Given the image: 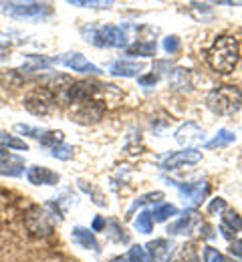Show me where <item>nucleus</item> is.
I'll use <instances>...</instances> for the list:
<instances>
[{"instance_id": "28", "label": "nucleus", "mask_w": 242, "mask_h": 262, "mask_svg": "<svg viewBox=\"0 0 242 262\" xmlns=\"http://www.w3.org/2000/svg\"><path fill=\"white\" fill-rule=\"evenodd\" d=\"M69 4L71 6H85V8H111V6H113L111 0H107V2H95V0H91V2H87V0H71Z\"/></svg>"}, {"instance_id": "22", "label": "nucleus", "mask_w": 242, "mask_h": 262, "mask_svg": "<svg viewBox=\"0 0 242 262\" xmlns=\"http://www.w3.org/2000/svg\"><path fill=\"white\" fill-rule=\"evenodd\" d=\"M178 214V208L172 206V204H164V206H160V208H156L153 210V214H151V218L156 220V222H166L168 218H172Z\"/></svg>"}, {"instance_id": "33", "label": "nucleus", "mask_w": 242, "mask_h": 262, "mask_svg": "<svg viewBox=\"0 0 242 262\" xmlns=\"http://www.w3.org/2000/svg\"><path fill=\"white\" fill-rule=\"evenodd\" d=\"M230 252H232L234 256L242 258V240H234V242L230 244Z\"/></svg>"}, {"instance_id": "18", "label": "nucleus", "mask_w": 242, "mask_h": 262, "mask_svg": "<svg viewBox=\"0 0 242 262\" xmlns=\"http://www.w3.org/2000/svg\"><path fill=\"white\" fill-rule=\"evenodd\" d=\"M111 262H153V260L149 258V254L145 252V248H143V246H134L127 254L117 256V258H113Z\"/></svg>"}, {"instance_id": "26", "label": "nucleus", "mask_w": 242, "mask_h": 262, "mask_svg": "<svg viewBox=\"0 0 242 262\" xmlns=\"http://www.w3.org/2000/svg\"><path fill=\"white\" fill-rule=\"evenodd\" d=\"M204 262H234L232 258H226L224 254H220L216 248L206 246L204 248Z\"/></svg>"}, {"instance_id": "10", "label": "nucleus", "mask_w": 242, "mask_h": 262, "mask_svg": "<svg viewBox=\"0 0 242 262\" xmlns=\"http://www.w3.org/2000/svg\"><path fill=\"white\" fill-rule=\"evenodd\" d=\"M65 65L73 69V71H79V73H89V75H97L101 73V69L93 63H89L81 53H67L63 59H61Z\"/></svg>"}, {"instance_id": "20", "label": "nucleus", "mask_w": 242, "mask_h": 262, "mask_svg": "<svg viewBox=\"0 0 242 262\" xmlns=\"http://www.w3.org/2000/svg\"><path fill=\"white\" fill-rule=\"evenodd\" d=\"M127 55H134V57H153L156 55V42H138L134 47L127 49Z\"/></svg>"}, {"instance_id": "5", "label": "nucleus", "mask_w": 242, "mask_h": 262, "mask_svg": "<svg viewBox=\"0 0 242 262\" xmlns=\"http://www.w3.org/2000/svg\"><path fill=\"white\" fill-rule=\"evenodd\" d=\"M25 224H27L29 232H31L33 236H38V238L51 236V232H53V218H51V214H49L45 208H40V206H33V208L27 212Z\"/></svg>"}, {"instance_id": "31", "label": "nucleus", "mask_w": 242, "mask_h": 262, "mask_svg": "<svg viewBox=\"0 0 242 262\" xmlns=\"http://www.w3.org/2000/svg\"><path fill=\"white\" fill-rule=\"evenodd\" d=\"M222 210H226V202H224L222 198L212 200V202H210V206H208V212H210V214H220Z\"/></svg>"}, {"instance_id": "13", "label": "nucleus", "mask_w": 242, "mask_h": 262, "mask_svg": "<svg viewBox=\"0 0 242 262\" xmlns=\"http://www.w3.org/2000/svg\"><path fill=\"white\" fill-rule=\"evenodd\" d=\"M145 248H147L145 252L149 254L151 260L166 262V260H170V256H172L173 244L170 240H153V242H149Z\"/></svg>"}, {"instance_id": "17", "label": "nucleus", "mask_w": 242, "mask_h": 262, "mask_svg": "<svg viewBox=\"0 0 242 262\" xmlns=\"http://www.w3.org/2000/svg\"><path fill=\"white\" fill-rule=\"evenodd\" d=\"M111 75L115 77H138V73L141 71V65L138 63H127V61H117L109 67Z\"/></svg>"}, {"instance_id": "12", "label": "nucleus", "mask_w": 242, "mask_h": 262, "mask_svg": "<svg viewBox=\"0 0 242 262\" xmlns=\"http://www.w3.org/2000/svg\"><path fill=\"white\" fill-rule=\"evenodd\" d=\"M175 139L180 145H192V143H200L204 141V131L200 129L196 123H186L175 131Z\"/></svg>"}, {"instance_id": "8", "label": "nucleus", "mask_w": 242, "mask_h": 262, "mask_svg": "<svg viewBox=\"0 0 242 262\" xmlns=\"http://www.w3.org/2000/svg\"><path fill=\"white\" fill-rule=\"evenodd\" d=\"M170 184H173L178 190H180V194L186 198V200H190L192 204H200L208 194V184L206 182H196V184H180V182H173L170 180Z\"/></svg>"}, {"instance_id": "14", "label": "nucleus", "mask_w": 242, "mask_h": 262, "mask_svg": "<svg viewBox=\"0 0 242 262\" xmlns=\"http://www.w3.org/2000/svg\"><path fill=\"white\" fill-rule=\"evenodd\" d=\"M198 222H200L198 212L190 210V212H186V214H184V218H180L175 224H172V226L168 228V232H170V234H190Z\"/></svg>"}, {"instance_id": "11", "label": "nucleus", "mask_w": 242, "mask_h": 262, "mask_svg": "<svg viewBox=\"0 0 242 262\" xmlns=\"http://www.w3.org/2000/svg\"><path fill=\"white\" fill-rule=\"evenodd\" d=\"M25 171V160L12 154H2L0 156V176L16 178Z\"/></svg>"}, {"instance_id": "29", "label": "nucleus", "mask_w": 242, "mask_h": 262, "mask_svg": "<svg viewBox=\"0 0 242 262\" xmlns=\"http://www.w3.org/2000/svg\"><path fill=\"white\" fill-rule=\"evenodd\" d=\"M164 49H166V53H178V49H180V38L172 34V36H166L164 38Z\"/></svg>"}, {"instance_id": "2", "label": "nucleus", "mask_w": 242, "mask_h": 262, "mask_svg": "<svg viewBox=\"0 0 242 262\" xmlns=\"http://www.w3.org/2000/svg\"><path fill=\"white\" fill-rule=\"evenodd\" d=\"M206 105L218 115H230L242 107V91L234 85H222L208 93Z\"/></svg>"}, {"instance_id": "3", "label": "nucleus", "mask_w": 242, "mask_h": 262, "mask_svg": "<svg viewBox=\"0 0 242 262\" xmlns=\"http://www.w3.org/2000/svg\"><path fill=\"white\" fill-rule=\"evenodd\" d=\"M25 107L33 115H49L57 109V95L47 87H38L25 97Z\"/></svg>"}, {"instance_id": "9", "label": "nucleus", "mask_w": 242, "mask_h": 262, "mask_svg": "<svg viewBox=\"0 0 242 262\" xmlns=\"http://www.w3.org/2000/svg\"><path fill=\"white\" fill-rule=\"evenodd\" d=\"M27 180L35 186H55L59 182V173H55L42 165H33L27 169Z\"/></svg>"}, {"instance_id": "30", "label": "nucleus", "mask_w": 242, "mask_h": 262, "mask_svg": "<svg viewBox=\"0 0 242 262\" xmlns=\"http://www.w3.org/2000/svg\"><path fill=\"white\" fill-rule=\"evenodd\" d=\"M164 198L162 192H151V194H145L143 198H139L138 202L134 204V208H138V206H143V204H153V202H160Z\"/></svg>"}, {"instance_id": "34", "label": "nucleus", "mask_w": 242, "mask_h": 262, "mask_svg": "<svg viewBox=\"0 0 242 262\" xmlns=\"http://www.w3.org/2000/svg\"><path fill=\"white\" fill-rule=\"evenodd\" d=\"M105 226L103 218H95V222H93V230H101Z\"/></svg>"}, {"instance_id": "23", "label": "nucleus", "mask_w": 242, "mask_h": 262, "mask_svg": "<svg viewBox=\"0 0 242 262\" xmlns=\"http://www.w3.org/2000/svg\"><path fill=\"white\" fill-rule=\"evenodd\" d=\"M136 228L138 232L141 234H149L151 230H153V218H151V212H141L138 216V220H136Z\"/></svg>"}, {"instance_id": "6", "label": "nucleus", "mask_w": 242, "mask_h": 262, "mask_svg": "<svg viewBox=\"0 0 242 262\" xmlns=\"http://www.w3.org/2000/svg\"><path fill=\"white\" fill-rule=\"evenodd\" d=\"M97 38H101L99 47H125L127 45V34L121 27H111V25L103 27L93 34V42H97Z\"/></svg>"}, {"instance_id": "15", "label": "nucleus", "mask_w": 242, "mask_h": 262, "mask_svg": "<svg viewBox=\"0 0 242 262\" xmlns=\"http://www.w3.org/2000/svg\"><path fill=\"white\" fill-rule=\"evenodd\" d=\"M220 232L224 238H232L236 232H242V218L236 212H226L222 216V224H220Z\"/></svg>"}, {"instance_id": "25", "label": "nucleus", "mask_w": 242, "mask_h": 262, "mask_svg": "<svg viewBox=\"0 0 242 262\" xmlns=\"http://www.w3.org/2000/svg\"><path fill=\"white\" fill-rule=\"evenodd\" d=\"M53 61L51 59H42V57H29V63L23 67V71H27V73H33V71H40V69H47V67L51 65Z\"/></svg>"}, {"instance_id": "36", "label": "nucleus", "mask_w": 242, "mask_h": 262, "mask_svg": "<svg viewBox=\"0 0 242 262\" xmlns=\"http://www.w3.org/2000/svg\"><path fill=\"white\" fill-rule=\"evenodd\" d=\"M0 55H4V53H2V51H0Z\"/></svg>"}, {"instance_id": "16", "label": "nucleus", "mask_w": 242, "mask_h": 262, "mask_svg": "<svg viewBox=\"0 0 242 262\" xmlns=\"http://www.w3.org/2000/svg\"><path fill=\"white\" fill-rule=\"evenodd\" d=\"M73 240H75V244H79L81 248H87V250H99V242L95 240V236H93L91 230L77 226V228L73 230Z\"/></svg>"}, {"instance_id": "19", "label": "nucleus", "mask_w": 242, "mask_h": 262, "mask_svg": "<svg viewBox=\"0 0 242 262\" xmlns=\"http://www.w3.org/2000/svg\"><path fill=\"white\" fill-rule=\"evenodd\" d=\"M234 139H236L234 131L220 129L218 133H216V137H214V139H210V141H208L206 147H210V149H216V147H226V145H230Z\"/></svg>"}, {"instance_id": "7", "label": "nucleus", "mask_w": 242, "mask_h": 262, "mask_svg": "<svg viewBox=\"0 0 242 262\" xmlns=\"http://www.w3.org/2000/svg\"><path fill=\"white\" fill-rule=\"evenodd\" d=\"M200 160H202V154H200L198 149H184V151L172 154V156L162 164V167H164L166 171H172V169H178V167H182V165L198 164Z\"/></svg>"}, {"instance_id": "32", "label": "nucleus", "mask_w": 242, "mask_h": 262, "mask_svg": "<svg viewBox=\"0 0 242 262\" xmlns=\"http://www.w3.org/2000/svg\"><path fill=\"white\" fill-rule=\"evenodd\" d=\"M158 83V77L151 73V75H143V77H139V85L141 87H153Z\"/></svg>"}, {"instance_id": "35", "label": "nucleus", "mask_w": 242, "mask_h": 262, "mask_svg": "<svg viewBox=\"0 0 242 262\" xmlns=\"http://www.w3.org/2000/svg\"><path fill=\"white\" fill-rule=\"evenodd\" d=\"M202 228H204V236H206V238H212V236H214V234H212V228H210L208 224H204Z\"/></svg>"}, {"instance_id": "1", "label": "nucleus", "mask_w": 242, "mask_h": 262, "mask_svg": "<svg viewBox=\"0 0 242 262\" xmlns=\"http://www.w3.org/2000/svg\"><path fill=\"white\" fill-rule=\"evenodd\" d=\"M208 65L216 73H232L238 63V40L234 36H218L206 53Z\"/></svg>"}, {"instance_id": "24", "label": "nucleus", "mask_w": 242, "mask_h": 262, "mask_svg": "<svg viewBox=\"0 0 242 262\" xmlns=\"http://www.w3.org/2000/svg\"><path fill=\"white\" fill-rule=\"evenodd\" d=\"M0 145H4V147H12V149H29V145H27V141H23V139H18V137H12V135H6V133H0Z\"/></svg>"}, {"instance_id": "21", "label": "nucleus", "mask_w": 242, "mask_h": 262, "mask_svg": "<svg viewBox=\"0 0 242 262\" xmlns=\"http://www.w3.org/2000/svg\"><path fill=\"white\" fill-rule=\"evenodd\" d=\"M38 141H40L42 145H47V147L53 149V147H57V145L63 143V133H61V131H40Z\"/></svg>"}, {"instance_id": "27", "label": "nucleus", "mask_w": 242, "mask_h": 262, "mask_svg": "<svg viewBox=\"0 0 242 262\" xmlns=\"http://www.w3.org/2000/svg\"><path fill=\"white\" fill-rule=\"evenodd\" d=\"M53 158H57V160H71L73 158V147L67 145V143H61V145H57V147H53Z\"/></svg>"}, {"instance_id": "4", "label": "nucleus", "mask_w": 242, "mask_h": 262, "mask_svg": "<svg viewBox=\"0 0 242 262\" xmlns=\"http://www.w3.org/2000/svg\"><path fill=\"white\" fill-rule=\"evenodd\" d=\"M0 6L6 14L25 20H36L51 12L49 4H40V2H0Z\"/></svg>"}]
</instances>
